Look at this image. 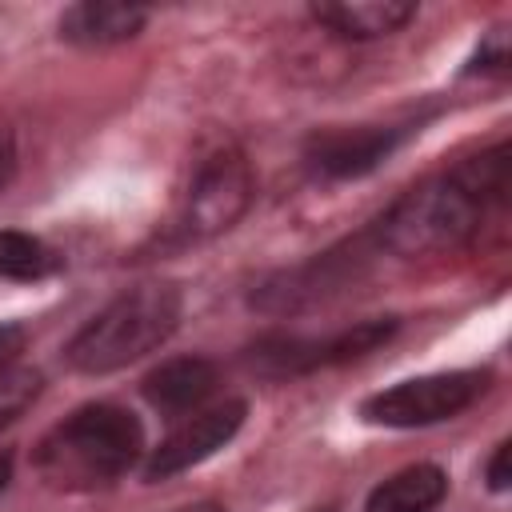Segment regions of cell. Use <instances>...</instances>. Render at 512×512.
<instances>
[{
	"mask_svg": "<svg viewBox=\"0 0 512 512\" xmlns=\"http://www.w3.org/2000/svg\"><path fill=\"white\" fill-rule=\"evenodd\" d=\"M488 388V372H436V376H416L404 384H392L360 404V416L368 424L384 428H424L452 420L464 412L480 392Z\"/></svg>",
	"mask_w": 512,
	"mask_h": 512,
	"instance_id": "obj_5",
	"label": "cell"
},
{
	"mask_svg": "<svg viewBox=\"0 0 512 512\" xmlns=\"http://www.w3.org/2000/svg\"><path fill=\"white\" fill-rule=\"evenodd\" d=\"M176 512H224V508L212 504V500H204V504H188V508H176Z\"/></svg>",
	"mask_w": 512,
	"mask_h": 512,
	"instance_id": "obj_23",
	"label": "cell"
},
{
	"mask_svg": "<svg viewBox=\"0 0 512 512\" xmlns=\"http://www.w3.org/2000/svg\"><path fill=\"white\" fill-rule=\"evenodd\" d=\"M508 460H512V444H500V448L492 452V460H488V488H492V492H508V484H512Z\"/></svg>",
	"mask_w": 512,
	"mask_h": 512,
	"instance_id": "obj_19",
	"label": "cell"
},
{
	"mask_svg": "<svg viewBox=\"0 0 512 512\" xmlns=\"http://www.w3.org/2000/svg\"><path fill=\"white\" fill-rule=\"evenodd\" d=\"M412 128H320L308 136L304 156L308 164L328 176V180H356L368 176L372 168H380L404 140Z\"/></svg>",
	"mask_w": 512,
	"mask_h": 512,
	"instance_id": "obj_7",
	"label": "cell"
},
{
	"mask_svg": "<svg viewBox=\"0 0 512 512\" xmlns=\"http://www.w3.org/2000/svg\"><path fill=\"white\" fill-rule=\"evenodd\" d=\"M8 480H12V456H8V452H0V492L8 488Z\"/></svg>",
	"mask_w": 512,
	"mask_h": 512,
	"instance_id": "obj_22",
	"label": "cell"
},
{
	"mask_svg": "<svg viewBox=\"0 0 512 512\" xmlns=\"http://www.w3.org/2000/svg\"><path fill=\"white\" fill-rule=\"evenodd\" d=\"M448 176H452L480 208H484L488 200H504V196H508V144H496V148H488V152H480V156L456 164Z\"/></svg>",
	"mask_w": 512,
	"mask_h": 512,
	"instance_id": "obj_14",
	"label": "cell"
},
{
	"mask_svg": "<svg viewBox=\"0 0 512 512\" xmlns=\"http://www.w3.org/2000/svg\"><path fill=\"white\" fill-rule=\"evenodd\" d=\"M252 204V168L240 148H216L208 160H200L184 208H180V236L184 240H212L228 232Z\"/></svg>",
	"mask_w": 512,
	"mask_h": 512,
	"instance_id": "obj_4",
	"label": "cell"
},
{
	"mask_svg": "<svg viewBox=\"0 0 512 512\" xmlns=\"http://www.w3.org/2000/svg\"><path fill=\"white\" fill-rule=\"evenodd\" d=\"M56 268V256L44 240L28 232H0V276L8 280H40Z\"/></svg>",
	"mask_w": 512,
	"mask_h": 512,
	"instance_id": "obj_16",
	"label": "cell"
},
{
	"mask_svg": "<svg viewBox=\"0 0 512 512\" xmlns=\"http://www.w3.org/2000/svg\"><path fill=\"white\" fill-rule=\"evenodd\" d=\"M444 492H448V476L436 464H412L380 480L368 492L364 512H432L444 500Z\"/></svg>",
	"mask_w": 512,
	"mask_h": 512,
	"instance_id": "obj_12",
	"label": "cell"
},
{
	"mask_svg": "<svg viewBox=\"0 0 512 512\" xmlns=\"http://www.w3.org/2000/svg\"><path fill=\"white\" fill-rule=\"evenodd\" d=\"M396 332V320H364V324H352L328 340H320V368L324 364H348V360H360L368 352H376L380 344H388Z\"/></svg>",
	"mask_w": 512,
	"mask_h": 512,
	"instance_id": "obj_15",
	"label": "cell"
},
{
	"mask_svg": "<svg viewBox=\"0 0 512 512\" xmlns=\"http://www.w3.org/2000/svg\"><path fill=\"white\" fill-rule=\"evenodd\" d=\"M308 12L316 24H324L344 40H376V36L400 32L416 16V4L412 0H340V4H312Z\"/></svg>",
	"mask_w": 512,
	"mask_h": 512,
	"instance_id": "obj_11",
	"label": "cell"
},
{
	"mask_svg": "<svg viewBox=\"0 0 512 512\" xmlns=\"http://www.w3.org/2000/svg\"><path fill=\"white\" fill-rule=\"evenodd\" d=\"M216 364L204 356H176L164 360L160 368H152L144 376V400L152 408H160L164 416H180L200 408L212 392H216Z\"/></svg>",
	"mask_w": 512,
	"mask_h": 512,
	"instance_id": "obj_9",
	"label": "cell"
},
{
	"mask_svg": "<svg viewBox=\"0 0 512 512\" xmlns=\"http://www.w3.org/2000/svg\"><path fill=\"white\" fill-rule=\"evenodd\" d=\"M20 348H24V328L4 324V328H0V372H4V368H16Z\"/></svg>",
	"mask_w": 512,
	"mask_h": 512,
	"instance_id": "obj_21",
	"label": "cell"
},
{
	"mask_svg": "<svg viewBox=\"0 0 512 512\" xmlns=\"http://www.w3.org/2000/svg\"><path fill=\"white\" fill-rule=\"evenodd\" d=\"M148 12L136 4H112V0H84L64 8L60 16V40L80 44V48H108L120 40L140 36Z\"/></svg>",
	"mask_w": 512,
	"mask_h": 512,
	"instance_id": "obj_10",
	"label": "cell"
},
{
	"mask_svg": "<svg viewBox=\"0 0 512 512\" xmlns=\"http://www.w3.org/2000/svg\"><path fill=\"white\" fill-rule=\"evenodd\" d=\"M180 324V292L172 284H136L100 308L64 348L68 364L88 376L128 368L156 352Z\"/></svg>",
	"mask_w": 512,
	"mask_h": 512,
	"instance_id": "obj_2",
	"label": "cell"
},
{
	"mask_svg": "<svg viewBox=\"0 0 512 512\" xmlns=\"http://www.w3.org/2000/svg\"><path fill=\"white\" fill-rule=\"evenodd\" d=\"M248 364L260 372V376H272V380H284V376H304L312 368H320V340H308V336H264L248 348Z\"/></svg>",
	"mask_w": 512,
	"mask_h": 512,
	"instance_id": "obj_13",
	"label": "cell"
},
{
	"mask_svg": "<svg viewBox=\"0 0 512 512\" xmlns=\"http://www.w3.org/2000/svg\"><path fill=\"white\" fill-rule=\"evenodd\" d=\"M320 512H328V508H320Z\"/></svg>",
	"mask_w": 512,
	"mask_h": 512,
	"instance_id": "obj_24",
	"label": "cell"
},
{
	"mask_svg": "<svg viewBox=\"0 0 512 512\" xmlns=\"http://www.w3.org/2000/svg\"><path fill=\"white\" fill-rule=\"evenodd\" d=\"M360 268H364V256H360L356 244L332 248V252H324V256H316V260H308V264H300V268H292V272H280V276H272L268 284H260V288L252 292V308L272 312V316L312 308V304H320L324 296H332V292H340L344 284H352V280L360 276Z\"/></svg>",
	"mask_w": 512,
	"mask_h": 512,
	"instance_id": "obj_6",
	"label": "cell"
},
{
	"mask_svg": "<svg viewBox=\"0 0 512 512\" xmlns=\"http://www.w3.org/2000/svg\"><path fill=\"white\" fill-rule=\"evenodd\" d=\"M12 176H16V136H12V128L0 120V192L12 184Z\"/></svg>",
	"mask_w": 512,
	"mask_h": 512,
	"instance_id": "obj_20",
	"label": "cell"
},
{
	"mask_svg": "<svg viewBox=\"0 0 512 512\" xmlns=\"http://www.w3.org/2000/svg\"><path fill=\"white\" fill-rule=\"evenodd\" d=\"M244 412L248 404L244 400H224L220 408H208L200 416H192L188 424H180L144 464V480H168L176 472H188L192 464L208 460L216 448H224L240 424H244Z\"/></svg>",
	"mask_w": 512,
	"mask_h": 512,
	"instance_id": "obj_8",
	"label": "cell"
},
{
	"mask_svg": "<svg viewBox=\"0 0 512 512\" xmlns=\"http://www.w3.org/2000/svg\"><path fill=\"white\" fill-rule=\"evenodd\" d=\"M504 68H508V36L504 32H488V40L472 56L468 72H504Z\"/></svg>",
	"mask_w": 512,
	"mask_h": 512,
	"instance_id": "obj_18",
	"label": "cell"
},
{
	"mask_svg": "<svg viewBox=\"0 0 512 512\" xmlns=\"http://www.w3.org/2000/svg\"><path fill=\"white\" fill-rule=\"evenodd\" d=\"M480 212L484 208L452 176H432V180H420L416 188H408L376 220V244L396 256L456 252L480 228Z\"/></svg>",
	"mask_w": 512,
	"mask_h": 512,
	"instance_id": "obj_3",
	"label": "cell"
},
{
	"mask_svg": "<svg viewBox=\"0 0 512 512\" xmlns=\"http://www.w3.org/2000/svg\"><path fill=\"white\" fill-rule=\"evenodd\" d=\"M40 396V372H32V368H4L0 372V428H8V424H16L28 408H32V400Z\"/></svg>",
	"mask_w": 512,
	"mask_h": 512,
	"instance_id": "obj_17",
	"label": "cell"
},
{
	"mask_svg": "<svg viewBox=\"0 0 512 512\" xmlns=\"http://www.w3.org/2000/svg\"><path fill=\"white\" fill-rule=\"evenodd\" d=\"M144 448V428L116 404H84L36 444V472L64 492H88L124 476Z\"/></svg>",
	"mask_w": 512,
	"mask_h": 512,
	"instance_id": "obj_1",
	"label": "cell"
}]
</instances>
